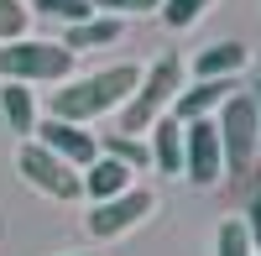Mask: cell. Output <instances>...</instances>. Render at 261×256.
Segmentation results:
<instances>
[{
    "instance_id": "cell-1",
    "label": "cell",
    "mask_w": 261,
    "mask_h": 256,
    "mask_svg": "<svg viewBox=\"0 0 261 256\" xmlns=\"http://www.w3.org/2000/svg\"><path fill=\"white\" fill-rule=\"evenodd\" d=\"M136 84H141V68H130V63L99 68V73H89V79H73V84H63V89H53L47 115L73 120V125H89V120H99V115L120 110V105L136 94Z\"/></svg>"
},
{
    "instance_id": "cell-2",
    "label": "cell",
    "mask_w": 261,
    "mask_h": 256,
    "mask_svg": "<svg viewBox=\"0 0 261 256\" xmlns=\"http://www.w3.org/2000/svg\"><path fill=\"white\" fill-rule=\"evenodd\" d=\"M178 89H183V58H178V53H162V58L141 73L136 94L120 105V136H146L151 125L172 110Z\"/></svg>"
},
{
    "instance_id": "cell-3",
    "label": "cell",
    "mask_w": 261,
    "mask_h": 256,
    "mask_svg": "<svg viewBox=\"0 0 261 256\" xmlns=\"http://www.w3.org/2000/svg\"><path fill=\"white\" fill-rule=\"evenodd\" d=\"M73 47L63 42H42V37H16L0 47V73L16 84H68L73 73Z\"/></svg>"
},
{
    "instance_id": "cell-4",
    "label": "cell",
    "mask_w": 261,
    "mask_h": 256,
    "mask_svg": "<svg viewBox=\"0 0 261 256\" xmlns=\"http://www.w3.org/2000/svg\"><path fill=\"white\" fill-rule=\"evenodd\" d=\"M214 125H220V146H225V173H251L261 157V120H256V99L235 89L220 110H214Z\"/></svg>"
},
{
    "instance_id": "cell-5",
    "label": "cell",
    "mask_w": 261,
    "mask_h": 256,
    "mask_svg": "<svg viewBox=\"0 0 261 256\" xmlns=\"http://www.w3.org/2000/svg\"><path fill=\"white\" fill-rule=\"evenodd\" d=\"M16 167H21V178H27L32 188H42L47 199H63V204H68V199H79V194H84V173H79L73 162H63L58 152H47L42 141H32V136L21 141Z\"/></svg>"
},
{
    "instance_id": "cell-6",
    "label": "cell",
    "mask_w": 261,
    "mask_h": 256,
    "mask_svg": "<svg viewBox=\"0 0 261 256\" xmlns=\"http://www.w3.org/2000/svg\"><path fill=\"white\" fill-rule=\"evenodd\" d=\"M183 178L188 183H220L225 178V146H220V125H214V115L204 120H183Z\"/></svg>"
},
{
    "instance_id": "cell-7",
    "label": "cell",
    "mask_w": 261,
    "mask_h": 256,
    "mask_svg": "<svg viewBox=\"0 0 261 256\" xmlns=\"http://www.w3.org/2000/svg\"><path fill=\"white\" fill-rule=\"evenodd\" d=\"M151 209H157V199H151V188H136L130 183L125 194H115V199H99L94 209H89V236H99V241H115V236H125V230H136Z\"/></svg>"
},
{
    "instance_id": "cell-8",
    "label": "cell",
    "mask_w": 261,
    "mask_h": 256,
    "mask_svg": "<svg viewBox=\"0 0 261 256\" xmlns=\"http://www.w3.org/2000/svg\"><path fill=\"white\" fill-rule=\"evenodd\" d=\"M37 141L47 146V152H58L63 162H73L79 173H84V167H89V162L99 157V141H94V131H84V125H73V120H58V115L37 120Z\"/></svg>"
},
{
    "instance_id": "cell-9",
    "label": "cell",
    "mask_w": 261,
    "mask_h": 256,
    "mask_svg": "<svg viewBox=\"0 0 261 256\" xmlns=\"http://www.w3.org/2000/svg\"><path fill=\"white\" fill-rule=\"evenodd\" d=\"M235 89H241L235 79H199L193 89H178V99H172V120H204V115L220 110Z\"/></svg>"
},
{
    "instance_id": "cell-10",
    "label": "cell",
    "mask_w": 261,
    "mask_h": 256,
    "mask_svg": "<svg viewBox=\"0 0 261 256\" xmlns=\"http://www.w3.org/2000/svg\"><path fill=\"white\" fill-rule=\"evenodd\" d=\"M146 146H151V167H157V173H172V178L183 173V120L162 115L146 131Z\"/></svg>"
},
{
    "instance_id": "cell-11",
    "label": "cell",
    "mask_w": 261,
    "mask_h": 256,
    "mask_svg": "<svg viewBox=\"0 0 261 256\" xmlns=\"http://www.w3.org/2000/svg\"><path fill=\"white\" fill-rule=\"evenodd\" d=\"M130 178H136V173H130L125 162H115V157L99 152L89 167H84V194H89L94 204H99V199H115V194H125V188H130Z\"/></svg>"
},
{
    "instance_id": "cell-12",
    "label": "cell",
    "mask_w": 261,
    "mask_h": 256,
    "mask_svg": "<svg viewBox=\"0 0 261 256\" xmlns=\"http://www.w3.org/2000/svg\"><path fill=\"white\" fill-rule=\"evenodd\" d=\"M125 32V16H89V21H79V27L63 32V47H73V53H89V47H110V42H120Z\"/></svg>"
},
{
    "instance_id": "cell-13",
    "label": "cell",
    "mask_w": 261,
    "mask_h": 256,
    "mask_svg": "<svg viewBox=\"0 0 261 256\" xmlns=\"http://www.w3.org/2000/svg\"><path fill=\"white\" fill-rule=\"evenodd\" d=\"M0 110H6V125L16 136H32L37 131V94H32V84L6 79V84H0Z\"/></svg>"
},
{
    "instance_id": "cell-14",
    "label": "cell",
    "mask_w": 261,
    "mask_h": 256,
    "mask_svg": "<svg viewBox=\"0 0 261 256\" xmlns=\"http://www.w3.org/2000/svg\"><path fill=\"white\" fill-rule=\"evenodd\" d=\"M241 68H246V47L241 42H214V47H204L193 58V73L199 79H235Z\"/></svg>"
},
{
    "instance_id": "cell-15",
    "label": "cell",
    "mask_w": 261,
    "mask_h": 256,
    "mask_svg": "<svg viewBox=\"0 0 261 256\" xmlns=\"http://www.w3.org/2000/svg\"><path fill=\"white\" fill-rule=\"evenodd\" d=\"M99 152H105V157H115V162H125L130 173L151 167V146H146L141 136H120V131H110V136L99 141Z\"/></svg>"
},
{
    "instance_id": "cell-16",
    "label": "cell",
    "mask_w": 261,
    "mask_h": 256,
    "mask_svg": "<svg viewBox=\"0 0 261 256\" xmlns=\"http://www.w3.org/2000/svg\"><path fill=\"white\" fill-rule=\"evenodd\" d=\"M27 6H32L37 16H47V21H63V27H79V21L94 16L89 0H27Z\"/></svg>"
},
{
    "instance_id": "cell-17",
    "label": "cell",
    "mask_w": 261,
    "mask_h": 256,
    "mask_svg": "<svg viewBox=\"0 0 261 256\" xmlns=\"http://www.w3.org/2000/svg\"><path fill=\"white\" fill-rule=\"evenodd\" d=\"M214 256H256V246L246 236V220H225L214 230Z\"/></svg>"
},
{
    "instance_id": "cell-18",
    "label": "cell",
    "mask_w": 261,
    "mask_h": 256,
    "mask_svg": "<svg viewBox=\"0 0 261 256\" xmlns=\"http://www.w3.org/2000/svg\"><path fill=\"white\" fill-rule=\"evenodd\" d=\"M209 6H214V0H162L157 11H162V21H167L172 32H183V27H193V21H199Z\"/></svg>"
},
{
    "instance_id": "cell-19",
    "label": "cell",
    "mask_w": 261,
    "mask_h": 256,
    "mask_svg": "<svg viewBox=\"0 0 261 256\" xmlns=\"http://www.w3.org/2000/svg\"><path fill=\"white\" fill-rule=\"evenodd\" d=\"M27 21H32V6H27V0H0V42L27 37Z\"/></svg>"
},
{
    "instance_id": "cell-20",
    "label": "cell",
    "mask_w": 261,
    "mask_h": 256,
    "mask_svg": "<svg viewBox=\"0 0 261 256\" xmlns=\"http://www.w3.org/2000/svg\"><path fill=\"white\" fill-rule=\"evenodd\" d=\"M89 6L99 16H146V11H157L162 0H89Z\"/></svg>"
},
{
    "instance_id": "cell-21",
    "label": "cell",
    "mask_w": 261,
    "mask_h": 256,
    "mask_svg": "<svg viewBox=\"0 0 261 256\" xmlns=\"http://www.w3.org/2000/svg\"><path fill=\"white\" fill-rule=\"evenodd\" d=\"M246 236H251V246L261 251V194H251V204H246Z\"/></svg>"
},
{
    "instance_id": "cell-22",
    "label": "cell",
    "mask_w": 261,
    "mask_h": 256,
    "mask_svg": "<svg viewBox=\"0 0 261 256\" xmlns=\"http://www.w3.org/2000/svg\"><path fill=\"white\" fill-rule=\"evenodd\" d=\"M251 99H256V120H261V79H256V89H251Z\"/></svg>"
},
{
    "instance_id": "cell-23",
    "label": "cell",
    "mask_w": 261,
    "mask_h": 256,
    "mask_svg": "<svg viewBox=\"0 0 261 256\" xmlns=\"http://www.w3.org/2000/svg\"><path fill=\"white\" fill-rule=\"evenodd\" d=\"M68 256H94V251H68Z\"/></svg>"
}]
</instances>
